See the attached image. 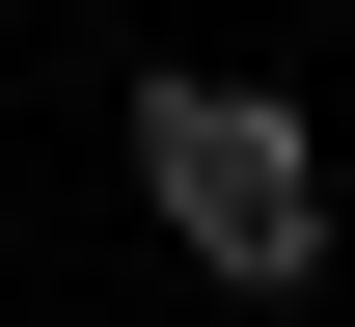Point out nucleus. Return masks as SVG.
<instances>
[{
  "instance_id": "1",
  "label": "nucleus",
  "mask_w": 355,
  "mask_h": 327,
  "mask_svg": "<svg viewBox=\"0 0 355 327\" xmlns=\"http://www.w3.org/2000/svg\"><path fill=\"white\" fill-rule=\"evenodd\" d=\"M137 191H164V245H191L219 300H301V273H328V137H301L273 82H137Z\"/></svg>"
}]
</instances>
